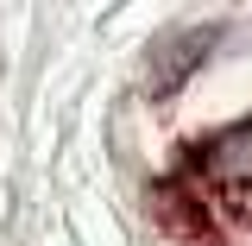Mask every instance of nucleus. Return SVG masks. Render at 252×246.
I'll list each match as a JSON object with an SVG mask.
<instances>
[{
  "label": "nucleus",
  "instance_id": "f257e3e1",
  "mask_svg": "<svg viewBox=\"0 0 252 246\" xmlns=\"http://www.w3.org/2000/svg\"><path fill=\"white\" fill-rule=\"evenodd\" d=\"M195 177L220 196H252V120H233L208 145H195Z\"/></svg>",
  "mask_w": 252,
  "mask_h": 246
},
{
  "label": "nucleus",
  "instance_id": "f03ea898",
  "mask_svg": "<svg viewBox=\"0 0 252 246\" xmlns=\"http://www.w3.org/2000/svg\"><path fill=\"white\" fill-rule=\"evenodd\" d=\"M208 44H215V32H195V26L158 38V44H152V63H145V89H152V95H170L195 63L208 57Z\"/></svg>",
  "mask_w": 252,
  "mask_h": 246
}]
</instances>
